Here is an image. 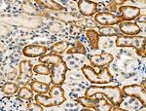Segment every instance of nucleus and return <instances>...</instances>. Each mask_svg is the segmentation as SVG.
Returning <instances> with one entry per match:
<instances>
[{
    "mask_svg": "<svg viewBox=\"0 0 146 111\" xmlns=\"http://www.w3.org/2000/svg\"><path fill=\"white\" fill-rule=\"evenodd\" d=\"M127 0H120V1H118V0H115V1H112L111 3L109 4V8L110 10L113 11V12H116L117 10H118L119 7H121V5L123 6V4L126 2Z\"/></svg>",
    "mask_w": 146,
    "mask_h": 111,
    "instance_id": "obj_30",
    "label": "nucleus"
},
{
    "mask_svg": "<svg viewBox=\"0 0 146 111\" xmlns=\"http://www.w3.org/2000/svg\"><path fill=\"white\" fill-rule=\"evenodd\" d=\"M98 34H100V36L105 37L119 36V32L113 27H100L98 28Z\"/></svg>",
    "mask_w": 146,
    "mask_h": 111,
    "instance_id": "obj_24",
    "label": "nucleus"
},
{
    "mask_svg": "<svg viewBox=\"0 0 146 111\" xmlns=\"http://www.w3.org/2000/svg\"><path fill=\"white\" fill-rule=\"evenodd\" d=\"M77 102L85 108L88 109H95V110H112L113 105L109 103L105 98H93V96H81L76 100Z\"/></svg>",
    "mask_w": 146,
    "mask_h": 111,
    "instance_id": "obj_6",
    "label": "nucleus"
},
{
    "mask_svg": "<svg viewBox=\"0 0 146 111\" xmlns=\"http://www.w3.org/2000/svg\"><path fill=\"white\" fill-rule=\"evenodd\" d=\"M48 29L52 33H58L63 29V25H62L58 21H54L52 22L48 27Z\"/></svg>",
    "mask_w": 146,
    "mask_h": 111,
    "instance_id": "obj_28",
    "label": "nucleus"
},
{
    "mask_svg": "<svg viewBox=\"0 0 146 111\" xmlns=\"http://www.w3.org/2000/svg\"><path fill=\"white\" fill-rule=\"evenodd\" d=\"M122 92H123L124 96L137 98L143 104V106L146 105V90L142 85H127V86L123 87Z\"/></svg>",
    "mask_w": 146,
    "mask_h": 111,
    "instance_id": "obj_9",
    "label": "nucleus"
},
{
    "mask_svg": "<svg viewBox=\"0 0 146 111\" xmlns=\"http://www.w3.org/2000/svg\"><path fill=\"white\" fill-rule=\"evenodd\" d=\"M81 71L83 72L86 79L93 84H107L110 83L113 80L112 74L110 73L107 67H102L100 71L98 73L96 72L94 67L85 64L82 66Z\"/></svg>",
    "mask_w": 146,
    "mask_h": 111,
    "instance_id": "obj_5",
    "label": "nucleus"
},
{
    "mask_svg": "<svg viewBox=\"0 0 146 111\" xmlns=\"http://www.w3.org/2000/svg\"><path fill=\"white\" fill-rule=\"evenodd\" d=\"M19 75L16 79L18 84L21 86H27L33 77V65L29 60H22L19 65Z\"/></svg>",
    "mask_w": 146,
    "mask_h": 111,
    "instance_id": "obj_8",
    "label": "nucleus"
},
{
    "mask_svg": "<svg viewBox=\"0 0 146 111\" xmlns=\"http://www.w3.org/2000/svg\"><path fill=\"white\" fill-rule=\"evenodd\" d=\"M62 60V56L58 55V54H48V55H44L39 58V61L42 63H45L47 65H54L58 63V61Z\"/></svg>",
    "mask_w": 146,
    "mask_h": 111,
    "instance_id": "obj_21",
    "label": "nucleus"
},
{
    "mask_svg": "<svg viewBox=\"0 0 146 111\" xmlns=\"http://www.w3.org/2000/svg\"><path fill=\"white\" fill-rule=\"evenodd\" d=\"M94 21L96 25H100L101 27H112L114 25L122 23V19L119 16H116L110 12H100L96 13Z\"/></svg>",
    "mask_w": 146,
    "mask_h": 111,
    "instance_id": "obj_10",
    "label": "nucleus"
},
{
    "mask_svg": "<svg viewBox=\"0 0 146 111\" xmlns=\"http://www.w3.org/2000/svg\"><path fill=\"white\" fill-rule=\"evenodd\" d=\"M66 53L68 55H74V54H80V55H86L87 54V50L85 48V46L79 40H76L75 41L74 45H72L71 48H68Z\"/></svg>",
    "mask_w": 146,
    "mask_h": 111,
    "instance_id": "obj_22",
    "label": "nucleus"
},
{
    "mask_svg": "<svg viewBox=\"0 0 146 111\" xmlns=\"http://www.w3.org/2000/svg\"><path fill=\"white\" fill-rule=\"evenodd\" d=\"M47 51H48V48L45 46L30 44L23 49V54L27 58H38V56L40 58V56L46 55Z\"/></svg>",
    "mask_w": 146,
    "mask_h": 111,
    "instance_id": "obj_15",
    "label": "nucleus"
},
{
    "mask_svg": "<svg viewBox=\"0 0 146 111\" xmlns=\"http://www.w3.org/2000/svg\"><path fill=\"white\" fill-rule=\"evenodd\" d=\"M47 14L50 17H53L54 20L58 21V22H62L65 23H75L80 20V17H78L77 15L72 13H68V12H52V11H47Z\"/></svg>",
    "mask_w": 146,
    "mask_h": 111,
    "instance_id": "obj_12",
    "label": "nucleus"
},
{
    "mask_svg": "<svg viewBox=\"0 0 146 111\" xmlns=\"http://www.w3.org/2000/svg\"><path fill=\"white\" fill-rule=\"evenodd\" d=\"M1 92L7 94V96H13V94H15L19 92L18 84L13 83V82H6V83L2 85Z\"/></svg>",
    "mask_w": 146,
    "mask_h": 111,
    "instance_id": "obj_23",
    "label": "nucleus"
},
{
    "mask_svg": "<svg viewBox=\"0 0 146 111\" xmlns=\"http://www.w3.org/2000/svg\"><path fill=\"white\" fill-rule=\"evenodd\" d=\"M75 23L78 25L79 27H83V28L84 27H89V29L96 27V23L95 22V21H92V20H90V19H85V18H81L78 22Z\"/></svg>",
    "mask_w": 146,
    "mask_h": 111,
    "instance_id": "obj_27",
    "label": "nucleus"
},
{
    "mask_svg": "<svg viewBox=\"0 0 146 111\" xmlns=\"http://www.w3.org/2000/svg\"><path fill=\"white\" fill-rule=\"evenodd\" d=\"M33 72L40 75H51V69L47 64H37L33 66Z\"/></svg>",
    "mask_w": 146,
    "mask_h": 111,
    "instance_id": "obj_26",
    "label": "nucleus"
},
{
    "mask_svg": "<svg viewBox=\"0 0 146 111\" xmlns=\"http://www.w3.org/2000/svg\"><path fill=\"white\" fill-rule=\"evenodd\" d=\"M50 96H45L44 94H38L35 96V101L43 107H52V106H60L65 102L64 90L58 85H53L49 91Z\"/></svg>",
    "mask_w": 146,
    "mask_h": 111,
    "instance_id": "obj_3",
    "label": "nucleus"
},
{
    "mask_svg": "<svg viewBox=\"0 0 146 111\" xmlns=\"http://www.w3.org/2000/svg\"><path fill=\"white\" fill-rule=\"evenodd\" d=\"M30 88L33 92L37 94H46L50 91V85L45 83V82H41L38 80H34V81L30 82Z\"/></svg>",
    "mask_w": 146,
    "mask_h": 111,
    "instance_id": "obj_19",
    "label": "nucleus"
},
{
    "mask_svg": "<svg viewBox=\"0 0 146 111\" xmlns=\"http://www.w3.org/2000/svg\"><path fill=\"white\" fill-rule=\"evenodd\" d=\"M1 22L12 27H25L27 29H37L43 25L41 17H33L28 15H5L2 16Z\"/></svg>",
    "mask_w": 146,
    "mask_h": 111,
    "instance_id": "obj_2",
    "label": "nucleus"
},
{
    "mask_svg": "<svg viewBox=\"0 0 146 111\" xmlns=\"http://www.w3.org/2000/svg\"><path fill=\"white\" fill-rule=\"evenodd\" d=\"M141 85H142V86H143V87H144V88H145V86H146V85H145V79H143V81H142V84H141Z\"/></svg>",
    "mask_w": 146,
    "mask_h": 111,
    "instance_id": "obj_32",
    "label": "nucleus"
},
{
    "mask_svg": "<svg viewBox=\"0 0 146 111\" xmlns=\"http://www.w3.org/2000/svg\"><path fill=\"white\" fill-rule=\"evenodd\" d=\"M67 70V64L63 60L54 64L51 68V83L58 86L62 85L65 81Z\"/></svg>",
    "mask_w": 146,
    "mask_h": 111,
    "instance_id": "obj_7",
    "label": "nucleus"
},
{
    "mask_svg": "<svg viewBox=\"0 0 146 111\" xmlns=\"http://www.w3.org/2000/svg\"><path fill=\"white\" fill-rule=\"evenodd\" d=\"M35 3L38 6L42 7L47 11L52 12H62L64 10L63 6L58 4V2L54 1V0H35Z\"/></svg>",
    "mask_w": 146,
    "mask_h": 111,
    "instance_id": "obj_17",
    "label": "nucleus"
},
{
    "mask_svg": "<svg viewBox=\"0 0 146 111\" xmlns=\"http://www.w3.org/2000/svg\"><path fill=\"white\" fill-rule=\"evenodd\" d=\"M120 31L124 35H128V36H135L138 35V33L141 31V28L139 25L135 23L131 22H122L119 25Z\"/></svg>",
    "mask_w": 146,
    "mask_h": 111,
    "instance_id": "obj_16",
    "label": "nucleus"
},
{
    "mask_svg": "<svg viewBox=\"0 0 146 111\" xmlns=\"http://www.w3.org/2000/svg\"><path fill=\"white\" fill-rule=\"evenodd\" d=\"M116 46L120 48L131 47L136 51V54L141 58H145V44L146 38L144 36L135 35V36H128V35H119L116 39Z\"/></svg>",
    "mask_w": 146,
    "mask_h": 111,
    "instance_id": "obj_4",
    "label": "nucleus"
},
{
    "mask_svg": "<svg viewBox=\"0 0 146 111\" xmlns=\"http://www.w3.org/2000/svg\"><path fill=\"white\" fill-rule=\"evenodd\" d=\"M88 60L90 61L92 66L102 68V67H107L114 60V56L110 53L102 51L98 55L88 56Z\"/></svg>",
    "mask_w": 146,
    "mask_h": 111,
    "instance_id": "obj_11",
    "label": "nucleus"
},
{
    "mask_svg": "<svg viewBox=\"0 0 146 111\" xmlns=\"http://www.w3.org/2000/svg\"><path fill=\"white\" fill-rule=\"evenodd\" d=\"M18 96L23 100H30L33 98V91L30 89H28L27 87L25 86H23L22 88L19 90L18 92Z\"/></svg>",
    "mask_w": 146,
    "mask_h": 111,
    "instance_id": "obj_25",
    "label": "nucleus"
},
{
    "mask_svg": "<svg viewBox=\"0 0 146 111\" xmlns=\"http://www.w3.org/2000/svg\"><path fill=\"white\" fill-rule=\"evenodd\" d=\"M27 108L28 110H37V111H41L43 110V106L39 103H33V102H28L27 105Z\"/></svg>",
    "mask_w": 146,
    "mask_h": 111,
    "instance_id": "obj_31",
    "label": "nucleus"
},
{
    "mask_svg": "<svg viewBox=\"0 0 146 111\" xmlns=\"http://www.w3.org/2000/svg\"><path fill=\"white\" fill-rule=\"evenodd\" d=\"M70 43L67 40H62V41L56 42V44H54L53 46L49 48L50 52L54 54H58V55H62V54L65 53L67 51V49L69 48Z\"/></svg>",
    "mask_w": 146,
    "mask_h": 111,
    "instance_id": "obj_20",
    "label": "nucleus"
},
{
    "mask_svg": "<svg viewBox=\"0 0 146 111\" xmlns=\"http://www.w3.org/2000/svg\"><path fill=\"white\" fill-rule=\"evenodd\" d=\"M86 36L88 38V41L90 43L91 47L93 50H98L100 49V34L98 32H96L95 29H87L86 30Z\"/></svg>",
    "mask_w": 146,
    "mask_h": 111,
    "instance_id": "obj_18",
    "label": "nucleus"
},
{
    "mask_svg": "<svg viewBox=\"0 0 146 111\" xmlns=\"http://www.w3.org/2000/svg\"><path fill=\"white\" fill-rule=\"evenodd\" d=\"M121 18L123 22H131L135 20L140 15V9L136 6L131 5H123L119 8Z\"/></svg>",
    "mask_w": 146,
    "mask_h": 111,
    "instance_id": "obj_13",
    "label": "nucleus"
},
{
    "mask_svg": "<svg viewBox=\"0 0 146 111\" xmlns=\"http://www.w3.org/2000/svg\"><path fill=\"white\" fill-rule=\"evenodd\" d=\"M84 28L79 27L78 25H76V23H70L69 25V33L70 35H72V36H76V35H80L83 32Z\"/></svg>",
    "mask_w": 146,
    "mask_h": 111,
    "instance_id": "obj_29",
    "label": "nucleus"
},
{
    "mask_svg": "<svg viewBox=\"0 0 146 111\" xmlns=\"http://www.w3.org/2000/svg\"><path fill=\"white\" fill-rule=\"evenodd\" d=\"M85 96L89 98L102 96L114 106H120L124 101V94L119 86H90L85 92Z\"/></svg>",
    "mask_w": 146,
    "mask_h": 111,
    "instance_id": "obj_1",
    "label": "nucleus"
},
{
    "mask_svg": "<svg viewBox=\"0 0 146 111\" xmlns=\"http://www.w3.org/2000/svg\"><path fill=\"white\" fill-rule=\"evenodd\" d=\"M79 12L85 17H92L98 13V4L95 1L80 0L77 2Z\"/></svg>",
    "mask_w": 146,
    "mask_h": 111,
    "instance_id": "obj_14",
    "label": "nucleus"
}]
</instances>
